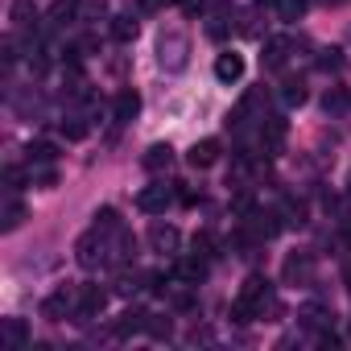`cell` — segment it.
<instances>
[{
    "mask_svg": "<svg viewBox=\"0 0 351 351\" xmlns=\"http://www.w3.org/2000/svg\"><path fill=\"white\" fill-rule=\"evenodd\" d=\"M157 62L169 75L186 71L191 66V38L182 29H161V38H157Z\"/></svg>",
    "mask_w": 351,
    "mask_h": 351,
    "instance_id": "6da1fadb",
    "label": "cell"
},
{
    "mask_svg": "<svg viewBox=\"0 0 351 351\" xmlns=\"http://www.w3.org/2000/svg\"><path fill=\"white\" fill-rule=\"evenodd\" d=\"M108 232H99V228H91L87 236H79L75 240V261H79V269H99V265H108L112 256H108V240H104Z\"/></svg>",
    "mask_w": 351,
    "mask_h": 351,
    "instance_id": "7a4b0ae2",
    "label": "cell"
},
{
    "mask_svg": "<svg viewBox=\"0 0 351 351\" xmlns=\"http://www.w3.org/2000/svg\"><path fill=\"white\" fill-rule=\"evenodd\" d=\"M104 306H108V289H99V285H79V306H75L71 322H91V318L104 314Z\"/></svg>",
    "mask_w": 351,
    "mask_h": 351,
    "instance_id": "3957f363",
    "label": "cell"
},
{
    "mask_svg": "<svg viewBox=\"0 0 351 351\" xmlns=\"http://www.w3.org/2000/svg\"><path fill=\"white\" fill-rule=\"evenodd\" d=\"M285 285H310L314 281V252H289L281 265Z\"/></svg>",
    "mask_w": 351,
    "mask_h": 351,
    "instance_id": "277c9868",
    "label": "cell"
},
{
    "mask_svg": "<svg viewBox=\"0 0 351 351\" xmlns=\"http://www.w3.org/2000/svg\"><path fill=\"white\" fill-rule=\"evenodd\" d=\"M75 306H79V289L71 293V289L62 285V289H54V293L42 302V318H50V322H62V318H71V314H75Z\"/></svg>",
    "mask_w": 351,
    "mask_h": 351,
    "instance_id": "5b68a950",
    "label": "cell"
},
{
    "mask_svg": "<svg viewBox=\"0 0 351 351\" xmlns=\"http://www.w3.org/2000/svg\"><path fill=\"white\" fill-rule=\"evenodd\" d=\"M169 203H173V186H165V182H153V186H145V191L136 195V207H141L145 215H161Z\"/></svg>",
    "mask_w": 351,
    "mask_h": 351,
    "instance_id": "8992f818",
    "label": "cell"
},
{
    "mask_svg": "<svg viewBox=\"0 0 351 351\" xmlns=\"http://www.w3.org/2000/svg\"><path fill=\"white\" fill-rule=\"evenodd\" d=\"M285 132H289V124H285L281 116H265V124H261V149H265L269 157H277L281 145H285Z\"/></svg>",
    "mask_w": 351,
    "mask_h": 351,
    "instance_id": "52a82bcc",
    "label": "cell"
},
{
    "mask_svg": "<svg viewBox=\"0 0 351 351\" xmlns=\"http://www.w3.org/2000/svg\"><path fill=\"white\" fill-rule=\"evenodd\" d=\"M149 244H153V252H178V244H182V236H178V228H173V223H149Z\"/></svg>",
    "mask_w": 351,
    "mask_h": 351,
    "instance_id": "ba28073f",
    "label": "cell"
},
{
    "mask_svg": "<svg viewBox=\"0 0 351 351\" xmlns=\"http://www.w3.org/2000/svg\"><path fill=\"white\" fill-rule=\"evenodd\" d=\"M215 79H219V83H228V87H232V83H240V79H244V58H240L236 50H223V54L215 58Z\"/></svg>",
    "mask_w": 351,
    "mask_h": 351,
    "instance_id": "9c48e42d",
    "label": "cell"
},
{
    "mask_svg": "<svg viewBox=\"0 0 351 351\" xmlns=\"http://www.w3.org/2000/svg\"><path fill=\"white\" fill-rule=\"evenodd\" d=\"M145 326H149V314H145L141 306H128V310H124V314L116 318L112 335H116V339H128V335H141Z\"/></svg>",
    "mask_w": 351,
    "mask_h": 351,
    "instance_id": "30bf717a",
    "label": "cell"
},
{
    "mask_svg": "<svg viewBox=\"0 0 351 351\" xmlns=\"http://www.w3.org/2000/svg\"><path fill=\"white\" fill-rule=\"evenodd\" d=\"M136 112H141V95H136L132 87L116 91V104H112V116H116V124H132V120H136Z\"/></svg>",
    "mask_w": 351,
    "mask_h": 351,
    "instance_id": "8fae6325",
    "label": "cell"
},
{
    "mask_svg": "<svg viewBox=\"0 0 351 351\" xmlns=\"http://www.w3.org/2000/svg\"><path fill=\"white\" fill-rule=\"evenodd\" d=\"M289 50H293V42H289V38H269V42H265L261 62H265L269 71H281V66L289 62Z\"/></svg>",
    "mask_w": 351,
    "mask_h": 351,
    "instance_id": "7c38bea8",
    "label": "cell"
},
{
    "mask_svg": "<svg viewBox=\"0 0 351 351\" xmlns=\"http://www.w3.org/2000/svg\"><path fill=\"white\" fill-rule=\"evenodd\" d=\"M9 17H13V25L21 29V34H38V5H34V0H17V5L9 9Z\"/></svg>",
    "mask_w": 351,
    "mask_h": 351,
    "instance_id": "4fadbf2b",
    "label": "cell"
},
{
    "mask_svg": "<svg viewBox=\"0 0 351 351\" xmlns=\"http://www.w3.org/2000/svg\"><path fill=\"white\" fill-rule=\"evenodd\" d=\"M46 21H50L54 29H62V25L79 21V0H54V5L46 9Z\"/></svg>",
    "mask_w": 351,
    "mask_h": 351,
    "instance_id": "5bb4252c",
    "label": "cell"
},
{
    "mask_svg": "<svg viewBox=\"0 0 351 351\" xmlns=\"http://www.w3.org/2000/svg\"><path fill=\"white\" fill-rule=\"evenodd\" d=\"M186 161H191L195 169H211V165L219 161V141H199V145H191Z\"/></svg>",
    "mask_w": 351,
    "mask_h": 351,
    "instance_id": "9a60e30c",
    "label": "cell"
},
{
    "mask_svg": "<svg viewBox=\"0 0 351 351\" xmlns=\"http://www.w3.org/2000/svg\"><path fill=\"white\" fill-rule=\"evenodd\" d=\"M0 339H5V347H29L25 318H5V322H0Z\"/></svg>",
    "mask_w": 351,
    "mask_h": 351,
    "instance_id": "2e32d148",
    "label": "cell"
},
{
    "mask_svg": "<svg viewBox=\"0 0 351 351\" xmlns=\"http://www.w3.org/2000/svg\"><path fill=\"white\" fill-rule=\"evenodd\" d=\"M173 277H178L182 285H199V281L207 277V261H203V256H191V261H178V265H173Z\"/></svg>",
    "mask_w": 351,
    "mask_h": 351,
    "instance_id": "e0dca14e",
    "label": "cell"
},
{
    "mask_svg": "<svg viewBox=\"0 0 351 351\" xmlns=\"http://www.w3.org/2000/svg\"><path fill=\"white\" fill-rule=\"evenodd\" d=\"M141 165H145L149 173H161V169L173 165V149H169V145H149L145 157H141Z\"/></svg>",
    "mask_w": 351,
    "mask_h": 351,
    "instance_id": "ac0fdd59",
    "label": "cell"
},
{
    "mask_svg": "<svg viewBox=\"0 0 351 351\" xmlns=\"http://www.w3.org/2000/svg\"><path fill=\"white\" fill-rule=\"evenodd\" d=\"M25 161H29V169H34V165H54V161H58V145H54V141H34V145L25 149Z\"/></svg>",
    "mask_w": 351,
    "mask_h": 351,
    "instance_id": "d6986e66",
    "label": "cell"
},
{
    "mask_svg": "<svg viewBox=\"0 0 351 351\" xmlns=\"http://www.w3.org/2000/svg\"><path fill=\"white\" fill-rule=\"evenodd\" d=\"M21 223H25V203H21L17 195H9L5 211H0V232H17Z\"/></svg>",
    "mask_w": 351,
    "mask_h": 351,
    "instance_id": "ffe728a7",
    "label": "cell"
},
{
    "mask_svg": "<svg viewBox=\"0 0 351 351\" xmlns=\"http://www.w3.org/2000/svg\"><path fill=\"white\" fill-rule=\"evenodd\" d=\"M298 318H302V322H306L310 330H326L335 314H330L326 306H318V302H310V306H302V310H298Z\"/></svg>",
    "mask_w": 351,
    "mask_h": 351,
    "instance_id": "44dd1931",
    "label": "cell"
},
{
    "mask_svg": "<svg viewBox=\"0 0 351 351\" xmlns=\"http://www.w3.org/2000/svg\"><path fill=\"white\" fill-rule=\"evenodd\" d=\"M91 132V120L83 116V112H66V120H62V136L66 141H83Z\"/></svg>",
    "mask_w": 351,
    "mask_h": 351,
    "instance_id": "7402d4cb",
    "label": "cell"
},
{
    "mask_svg": "<svg viewBox=\"0 0 351 351\" xmlns=\"http://www.w3.org/2000/svg\"><path fill=\"white\" fill-rule=\"evenodd\" d=\"M306 203L302 199H285V207H281V219H285V228H306Z\"/></svg>",
    "mask_w": 351,
    "mask_h": 351,
    "instance_id": "603a6c76",
    "label": "cell"
},
{
    "mask_svg": "<svg viewBox=\"0 0 351 351\" xmlns=\"http://www.w3.org/2000/svg\"><path fill=\"white\" fill-rule=\"evenodd\" d=\"M136 29H141V25H136V17H132V13L112 17V38H116V42H132V38H136Z\"/></svg>",
    "mask_w": 351,
    "mask_h": 351,
    "instance_id": "cb8c5ba5",
    "label": "cell"
},
{
    "mask_svg": "<svg viewBox=\"0 0 351 351\" xmlns=\"http://www.w3.org/2000/svg\"><path fill=\"white\" fill-rule=\"evenodd\" d=\"M306 9H310V0H277V13H281V21H302L306 17Z\"/></svg>",
    "mask_w": 351,
    "mask_h": 351,
    "instance_id": "d4e9b609",
    "label": "cell"
},
{
    "mask_svg": "<svg viewBox=\"0 0 351 351\" xmlns=\"http://www.w3.org/2000/svg\"><path fill=\"white\" fill-rule=\"evenodd\" d=\"M95 228L108 232V236H116V232H120V211H116V207H99V211H95Z\"/></svg>",
    "mask_w": 351,
    "mask_h": 351,
    "instance_id": "484cf974",
    "label": "cell"
},
{
    "mask_svg": "<svg viewBox=\"0 0 351 351\" xmlns=\"http://www.w3.org/2000/svg\"><path fill=\"white\" fill-rule=\"evenodd\" d=\"M145 330H149V339H157V343H165V339L173 335V322H169L165 314H149V326H145Z\"/></svg>",
    "mask_w": 351,
    "mask_h": 351,
    "instance_id": "4316f807",
    "label": "cell"
},
{
    "mask_svg": "<svg viewBox=\"0 0 351 351\" xmlns=\"http://www.w3.org/2000/svg\"><path fill=\"white\" fill-rule=\"evenodd\" d=\"M29 178H34V186H42V191H54V186H58L54 165H34V169H29Z\"/></svg>",
    "mask_w": 351,
    "mask_h": 351,
    "instance_id": "83f0119b",
    "label": "cell"
},
{
    "mask_svg": "<svg viewBox=\"0 0 351 351\" xmlns=\"http://www.w3.org/2000/svg\"><path fill=\"white\" fill-rule=\"evenodd\" d=\"M281 99H285V108H302L306 104V83L302 79H289L285 91H281Z\"/></svg>",
    "mask_w": 351,
    "mask_h": 351,
    "instance_id": "f1b7e54d",
    "label": "cell"
},
{
    "mask_svg": "<svg viewBox=\"0 0 351 351\" xmlns=\"http://www.w3.org/2000/svg\"><path fill=\"white\" fill-rule=\"evenodd\" d=\"M25 182H34V178H25V169H21V165H5V191H9V195H17Z\"/></svg>",
    "mask_w": 351,
    "mask_h": 351,
    "instance_id": "f546056e",
    "label": "cell"
},
{
    "mask_svg": "<svg viewBox=\"0 0 351 351\" xmlns=\"http://www.w3.org/2000/svg\"><path fill=\"white\" fill-rule=\"evenodd\" d=\"M191 248H195V256H215V236L211 232H195V240H191Z\"/></svg>",
    "mask_w": 351,
    "mask_h": 351,
    "instance_id": "4dcf8cb0",
    "label": "cell"
},
{
    "mask_svg": "<svg viewBox=\"0 0 351 351\" xmlns=\"http://www.w3.org/2000/svg\"><path fill=\"white\" fill-rule=\"evenodd\" d=\"M108 13V0H83V5H79V17H104Z\"/></svg>",
    "mask_w": 351,
    "mask_h": 351,
    "instance_id": "1f68e13d",
    "label": "cell"
},
{
    "mask_svg": "<svg viewBox=\"0 0 351 351\" xmlns=\"http://www.w3.org/2000/svg\"><path fill=\"white\" fill-rule=\"evenodd\" d=\"M0 58H5V71H9V66H17V58H21V54H17V42H13V38H5V46H0Z\"/></svg>",
    "mask_w": 351,
    "mask_h": 351,
    "instance_id": "d6a6232c",
    "label": "cell"
},
{
    "mask_svg": "<svg viewBox=\"0 0 351 351\" xmlns=\"http://www.w3.org/2000/svg\"><path fill=\"white\" fill-rule=\"evenodd\" d=\"M339 54H343V50H322V58H318V66H322V71H339V62H343Z\"/></svg>",
    "mask_w": 351,
    "mask_h": 351,
    "instance_id": "836d02e7",
    "label": "cell"
},
{
    "mask_svg": "<svg viewBox=\"0 0 351 351\" xmlns=\"http://www.w3.org/2000/svg\"><path fill=\"white\" fill-rule=\"evenodd\" d=\"M339 108H347V95L343 91H326V112H339Z\"/></svg>",
    "mask_w": 351,
    "mask_h": 351,
    "instance_id": "e575fe53",
    "label": "cell"
},
{
    "mask_svg": "<svg viewBox=\"0 0 351 351\" xmlns=\"http://www.w3.org/2000/svg\"><path fill=\"white\" fill-rule=\"evenodd\" d=\"M343 285H347V293H351V261L343 265Z\"/></svg>",
    "mask_w": 351,
    "mask_h": 351,
    "instance_id": "d590c367",
    "label": "cell"
},
{
    "mask_svg": "<svg viewBox=\"0 0 351 351\" xmlns=\"http://www.w3.org/2000/svg\"><path fill=\"white\" fill-rule=\"evenodd\" d=\"M161 5H169V0H145V9H161Z\"/></svg>",
    "mask_w": 351,
    "mask_h": 351,
    "instance_id": "8d00e7d4",
    "label": "cell"
},
{
    "mask_svg": "<svg viewBox=\"0 0 351 351\" xmlns=\"http://www.w3.org/2000/svg\"><path fill=\"white\" fill-rule=\"evenodd\" d=\"M256 5H261V9H265V5H277V0H256Z\"/></svg>",
    "mask_w": 351,
    "mask_h": 351,
    "instance_id": "74e56055",
    "label": "cell"
},
{
    "mask_svg": "<svg viewBox=\"0 0 351 351\" xmlns=\"http://www.w3.org/2000/svg\"><path fill=\"white\" fill-rule=\"evenodd\" d=\"M347 195H351V173H347Z\"/></svg>",
    "mask_w": 351,
    "mask_h": 351,
    "instance_id": "f35d334b",
    "label": "cell"
}]
</instances>
